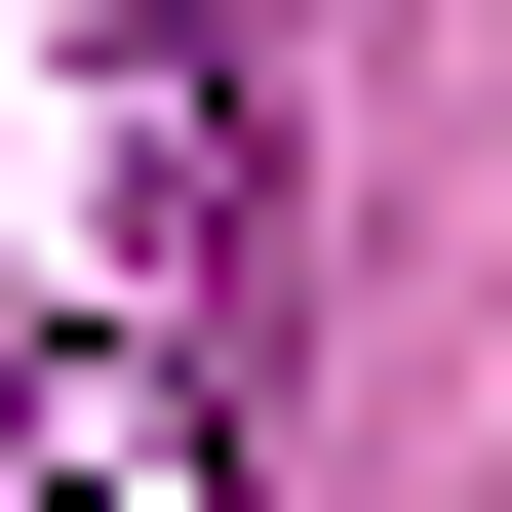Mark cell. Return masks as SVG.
<instances>
[{"label": "cell", "instance_id": "1", "mask_svg": "<svg viewBox=\"0 0 512 512\" xmlns=\"http://www.w3.org/2000/svg\"><path fill=\"white\" fill-rule=\"evenodd\" d=\"M0 512H237L197 355H158V316H119V355H40V394H0Z\"/></svg>", "mask_w": 512, "mask_h": 512}]
</instances>
